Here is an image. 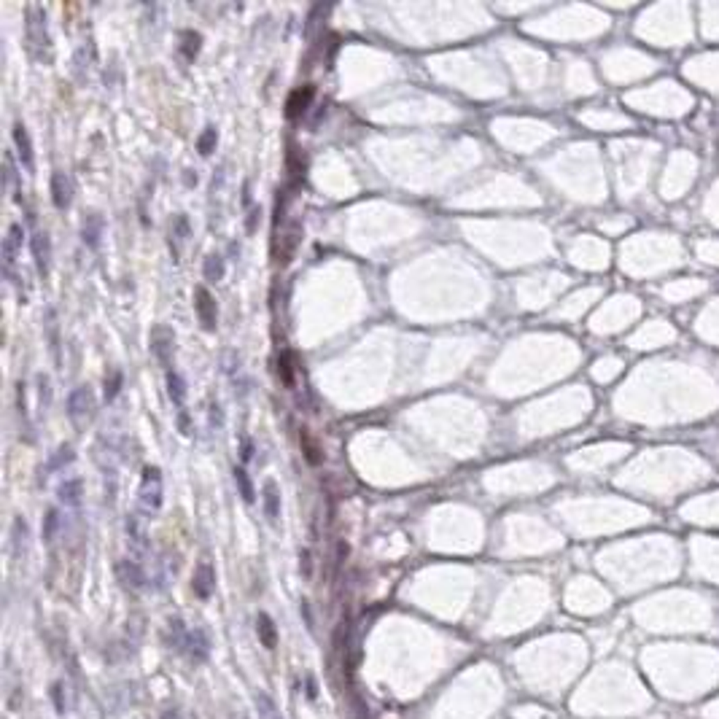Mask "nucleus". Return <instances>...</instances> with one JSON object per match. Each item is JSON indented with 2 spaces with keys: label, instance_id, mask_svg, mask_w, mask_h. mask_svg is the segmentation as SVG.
I'll return each mask as SVG.
<instances>
[{
  "label": "nucleus",
  "instance_id": "f3484780",
  "mask_svg": "<svg viewBox=\"0 0 719 719\" xmlns=\"http://www.w3.org/2000/svg\"><path fill=\"white\" fill-rule=\"evenodd\" d=\"M167 396H170V402L178 407V410H184V399H186V383L184 377L178 374V372H167Z\"/></svg>",
  "mask_w": 719,
  "mask_h": 719
},
{
  "label": "nucleus",
  "instance_id": "f704fd0d",
  "mask_svg": "<svg viewBox=\"0 0 719 719\" xmlns=\"http://www.w3.org/2000/svg\"><path fill=\"white\" fill-rule=\"evenodd\" d=\"M240 455H243V461H251V458H253V442H251V439H243V452H240Z\"/></svg>",
  "mask_w": 719,
  "mask_h": 719
},
{
  "label": "nucleus",
  "instance_id": "bb28decb",
  "mask_svg": "<svg viewBox=\"0 0 719 719\" xmlns=\"http://www.w3.org/2000/svg\"><path fill=\"white\" fill-rule=\"evenodd\" d=\"M57 528H60V512H57V509H49L46 517H43V539L52 542L54 534H57Z\"/></svg>",
  "mask_w": 719,
  "mask_h": 719
},
{
  "label": "nucleus",
  "instance_id": "a878e982",
  "mask_svg": "<svg viewBox=\"0 0 719 719\" xmlns=\"http://www.w3.org/2000/svg\"><path fill=\"white\" fill-rule=\"evenodd\" d=\"M70 461H73V448H70V445H62L60 450H57V455L49 461L46 472H57V469H65Z\"/></svg>",
  "mask_w": 719,
  "mask_h": 719
},
{
  "label": "nucleus",
  "instance_id": "4468645a",
  "mask_svg": "<svg viewBox=\"0 0 719 719\" xmlns=\"http://www.w3.org/2000/svg\"><path fill=\"white\" fill-rule=\"evenodd\" d=\"M262 501H264V514H267L269 523H278L281 517V491H278V482L275 480H267L264 488H262Z\"/></svg>",
  "mask_w": 719,
  "mask_h": 719
},
{
  "label": "nucleus",
  "instance_id": "393cba45",
  "mask_svg": "<svg viewBox=\"0 0 719 719\" xmlns=\"http://www.w3.org/2000/svg\"><path fill=\"white\" fill-rule=\"evenodd\" d=\"M299 442H302V448H305V458H308V464L318 466V464L324 461V455H321V450H318V445L310 439L308 429H302V432H299Z\"/></svg>",
  "mask_w": 719,
  "mask_h": 719
},
{
  "label": "nucleus",
  "instance_id": "6ab92c4d",
  "mask_svg": "<svg viewBox=\"0 0 719 719\" xmlns=\"http://www.w3.org/2000/svg\"><path fill=\"white\" fill-rule=\"evenodd\" d=\"M84 243L89 248H97L100 246V237H103V219L100 216H89L86 221H84Z\"/></svg>",
  "mask_w": 719,
  "mask_h": 719
},
{
  "label": "nucleus",
  "instance_id": "7ed1b4c3",
  "mask_svg": "<svg viewBox=\"0 0 719 719\" xmlns=\"http://www.w3.org/2000/svg\"><path fill=\"white\" fill-rule=\"evenodd\" d=\"M194 310H197V318L203 324L205 331H216V321H219V308H216V299L210 297V291L205 286L194 288Z\"/></svg>",
  "mask_w": 719,
  "mask_h": 719
},
{
  "label": "nucleus",
  "instance_id": "a211bd4d",
  "mask_svg": "<svg viewBox=\"0 0 719 719\" xmlns=\"http://www.w3.org/2000/svg\"><path fill=\"white\" fill-rule=\"evenodd\" d=\"M200 49H203V35L194 33V30H184V33H181V54H184L189 62H194L197 54H200Z\"/></svg>",
  "mask_w": 719,
  "mask_h": 719
},
{
  "label": "nucleus",
  "instance_id": "20e7f679",
  "mask_svg": "<svg viewBox=\"0 0 719 719\" xmlns=\"http://www.w3.org/2000/svg\"><path fill=\"white\" fill-rule=\"evenodd\" d=\"M151 350H154V356L159 358V364L170 367L173 353H175V334H173L170 326H157V329L151 331Z\"/></svg>",
  "mask_w": 719,
  "mask_h": 719
},
{
  "label": "nucleus",
  "instance_id": "1a4fd4ad",
  "mask_svg": "<svg viewBox=\"0 0 719 719\" xmlns=\"http://www.w3.org/2000/svg\"><path fill=\"white\" fill-rule=\"evenodd\" d=\"M116 576H119V582L124 587H129V590H143L145 587L143 569L135 560H119L116 563Z\"/></svg>",
  "mask_w": 719,
  "mask_h": 719
},
{
  "label": "nucleus",
  "instance_id": "4be33fe9",
  "mask_svg": "<svg viewBox=\"0 0 719 719\" xmlns=\"http://www.w3.org/2000/svg\"><path fill=\"white\" fill-rule=\"evenodd\" d=\"M235 482H237V491H240V496H243V501L246 504H253L256 501V493H253V482H251V477H248V472L246 469H237L235 466Z\"/></svg>",
  "mask_w": 719,
  "mask_h": 719
},
{
  "label": "nucleus",
  "instance_id": "e433bc0d",
  "mask_svg": "<svg viewBox=\"0 0 719 719\" xmlns=\"http://www.w3.org/2000/svg\"><path fill=\"white\" fill-rule=\"evenodd\" d=\"M256 216H262V213H259V207H251V213H248V232H253V229H256Z\"/></svg>",
  "mask_w": 719,
  "mask_h": 719
},
{
  "label": "nucleus",
  "instance_id": "f257e3e1",
  "mask_svg": "<svg viewBox=\"0 0 719 719\" xmlns=\"http://www.w3.org/2000/svg\"><path fill=\"white\" fill-rule=\"evenodd\" d=\"M27 43H30L33 57L49 60V33H46V17L41 8L27 11Z\"/></svg>",
  "mask_w": 719,
  "mask_h": 719
},
{
  "label": "nucleus",
  "instance_id": "0eeeda50",
  "mask_svg": "<svg viewBox=\"0 0 719 719\" xmlns=\"http://www.w3.org/2000/svg\"><path fill=\"white\" fill-rule=\"evenodd\" d=\"M22 240H24V229H22V224L8 226V235H6V240H3V267H6V272H11L14 264H17Z\"/></svg>",
  "mask_w": 719,
  "mask_h": 719
},
{
  "label": "nucleus",
  "instance_id": "9d476101",
  "mask_svg": "<svg viewBox=\"0 0 719 719\" xmlns=\"http://www.w3.org/2000/svg\"><path fill=\"white\" fill-rule=\"evenodd\" d=\"M30 248H33L35 267H38V272L46 278V275H49V262H52V243H49V235L38 229V232L33 235V240H30Z\"/></svg>",
  "mask_w": 719,
  "mask_h": 719
},
{
  "label": "nucleus",
  "instance_id": "ddd939ff",
  "mask_svg": "<svg viewBox=\"0 0 719 719\" xmlns=\"http://www.w3.org/2000/svg\"><path fill=\"white\" fill-rule=\"evenodd\" d=\"M95 407V399H92V390L89 388H76L70 396H68V415L73 420H81L84 415H89Z\"/></svg>",
  "mask_w": 719,
  "mask_h": 719
},
{
  "label": "nucleus",
  "instance_id": "c85d7f7f",
  "mask_svg": "<svg viewBox=\"0 0 719 719\" xmlns=\"http://www.w3.org/2000/svg\"><path fill=\"white\" fill-rule=\"evenodd\" d=\"M278 374L283 377V383H286V386H294V374H291V356H288V350H283V353L278 356Z\"/></svg>",
  "mask_w": 719,
  "mask_h": 719
},
{
  "label": "nucleus",
  "instance_id": "cd10ccee",
  "mask_svg": "<svg viewBox=\"0 0 719 719\" xmlns=\"http://www.w3.org/2000/svg\"><path fill=\"white\" fill-rule=\"evenodd\" d=\"M122 372L119 370H113L111 372V377H105V402H113L116 399V393H119V388H122Z\"/></svg>",
  "mask_w": 719,
  "mask_h": 719
},
{
  "label": "nucleus",
  "instance_id": "412c9836",
  "mask_svg": "<svg viewBox=\"0 0 719 719\" xmlns=\"http://www.w3.org/2000/svg\"><path fill=\"white\" fill-rule=\"evenodd\" d=\"M203 275H205V281H210V283L224 281V275H226L224 259H221L219 253H210V256L205 259V264H203Z\"/></svg>",
  "mask_w": 719,
  "mask_h": 719
},
{
  "label": "nucleus",
  "instance_id": "39448f33",
  "mask_svg": "<svg viewBox=\"0 0 719 719\" xmlns=\"http://www.w3.org/2000/svg\"><path fill=\"white\" fill-rule=\"evenodd\" d=\"M191 590H194V596L203 598V601L213 596V590H216V571H213V566L207 560L197 563L194 576H191Z\"/></svg>",
  "mask_w": 719,
  "mask_h": 719
},
{
  "label": "nucleus",
  "instance_id": "b1692460",
  "mask_svg": "<svg viewBox=\"0 0 719 719\" xmlns=\"http://www.w3.org/2000/svg\"><path fill=\"white\" fill-rule=\"evenodd\" d=\"M256 709H259V719H281V711L267 693H256Z\"/></svg>",
  "mask_w": 719,
  "mask_h": 719
},
{
  "label": "nucleus",
  "instance_id": "dca6fc26",
  "mask_svg": "<svg viewBox=\"0 0 719 719\" xmlns=\"http://www.w3.org/2000/svg\"><path fill=\"white\" fill-rule=\"evenodd\" d=\"M256 633H259V641H262L267 649H275V644H278V628H275L272 617L264 615V612H259V617H256Z\"/></svg>",
  "mask_w": 719,
  "mask_h": 719
},
{
  "label": "nucleus",
  "instance_id": "aec40b11",
  "mask_svg": "<svg viewBox=\"0 0 719 719\" xmlns=\"http://www.w3.org/2000/svg\"><path fill=\"white\" fill-rule=\"evenodd\" d=\"M57 496H60V501L65 507H79V501H81V480H65Z\"/></svg>",
  "mask_w": 719,
  "mask_h": 719
},
{
  "label": "nucleus",
  "instance_id": "2eb2a0df",
  "mask_svg": "<svg viewBox=\"0 0 719 719\" xmlns=\"http://www.w3.org/2000/svg\"><path fill=\"white\" fill-rule=\"evenodd\" d=\"M52 203L60 210L70 207V181H68L65 173H54L52 175Z\"/></svg>",
  "mask_w": 719,
  "mask_h": 719
},
{
  "label": "nucleus",
  "instance_id": "7c9ffc66",
  "mask_svg": "<svg viewBox=\"0 0 719 719\" xmlns=\"http://www.w3.org/2000/svg\"><path fill=\"white\" fill-rule=\"evenodd\" d=\"M17 181V165H14V154H6V186H14Z\"/></svg>",
  "mask_w": 719,
  "mask_h": 719
},
{
  "label": "nucleus",
  "instance_id": "f03ea898",
  "mask_svg": "<svg viewBox=\"0 0 719 719\" xmlns=\"http://www.w3.org/2000/svg\"><path fill=\"white\" fill-rule=\"evenodd\" d=\"M138 498H141V507L145 512H157L162 507V472H159V466H145L143 469Z\"/></svg>",
  "mask_w": 719,
  "mask_h": 719
},
{
  "label": "nucleus",
  "instance_id": "6e6552de",
  "mask_svg": "<svg viewBox=\"0 0 719 719\" xmlns=\"http://www.w3.org/2000/svg\"><path fill=\"white\" fill-rule=\"evenodd\" d=\"M315 97V86H302V89H294L286 100V116L288 119H299L302 113H308L310 103Z\"/></svg>",
  "mask_w": 719,
  "mask_h": 719
},
{
  "label": "nucleus",
  "instance_id": "72a5a7b5",
  "mask_svg": "<svg viewBox=\"0 0 719 719\" xmlns=\"http://www.w3.org/2000/svg\"><path fill=\"white\" fill-rule=\"evenodd\" d=\"M178 429H181V434H184V436H189V434H191V420H189V412H186V410H178Z\"/></svg>",
  "mask_w": 719,
  "mask_h": 719
},
{
  "label": "nucleus",
  "instance_id": "473e14b6",
  "mask_svg": "<svg viewBox=\"0 0 719 719\" xmlns=\"http://www.w3.org/2000/svg\"><path fill=\"white\" fill-rule=\"evenodd\" d=\"M52 698H54V709H57V714H65V700H62V684H54V687H52Z\"/></svg>",
  "mask_w": 719,
  "mask_h": 719
},
{
  "label": "nucleus",
  "instance_id": "5701e85b",
  "mask_svg": "<svg viewBox=\"0 0 719 719\" xmlns=\"http://www.w3.org/2000/svg\"><path fill=\"white\" fill-rule=\"evenodd\" d=\"M216 143H219V129H216V127H205L203 135L197 138V151H200L203 157H210V154L216 151Z\"/></svg>",
  "mask_w": 719,
  "mask_h": 719
},
{
  "label": "nucleus",
  "instance_id": "423d86ee",
  "mask_svg": "<svg viewBox=\"0 0 719 719\" xmlns=\"http://www.w3.org/2000/svg\"><path fill=\"white\" fill-rule=\"evenodd\" d=\"M184 652L189 655V660H194V663L207 660V655H210V641H207V633L203 628H191V631L186 633Z\"/></svg>",
  "mask_w": 719,
  "mask_h": 719
},
{
  "label": "nucleus",
  "instance_id": "c9c22d12",
  "mask_svg": "<svg viewBox=\"0 0 719 719\" xmlns=\"http://www.w3.org/2000/svg\"><path fill=\"white\" fill-rule=\"evenodd\" d=\"M305 684H308V698H310V700L318 698V687H315V679L308 677V679H305Z\"/></svg>",
  "mask_w": 719,
  "mask_h": 719
},
{
  "label": "nucleus",
  "instance_id": "f8f14e48",
  "mask_svg": "<svg viewBox=\"0 0 719 719\" xmlns=\"http://www.w3.org/2000/svg\"><path fill=\"white\" fill-rule=\"evenodd\" d=\"M124 531H127V542H129L132 553L143 555L145 550H148V536H145V528H143V523L138 520V514H129V517H127Z\"/></svg>",
  "mask_w": 719,
  "mask_h": 719
},
{
  "label": "nucleus",
  "instance_id": "2f4dec72",
  "mask_svg": "<svg viewBox=\"0 0 719 719\" xmlns=\"http://www.w3.org/2000/svg\"><path fill=\"white\" fill-rule=\"evenodd\" d=\"M210 426H216V429L224 426V412H221V404H219V402L210 404Z\"/></svg>",
  "mask_w": 719,
  "mask_h": 719
},
{
  "label": "nucleus",
  "instance_id": "c756f323",
  "mask_svg": "<svg viewBox=\"0 0 719 719\" xmlns=\"http://www.w3.org/2000/svg\"><path fill=\"white\" fill-rule=\"evenodd\" d=\"M170 237H178V240H186V237H189V221H186V216H175Z\"/></svg>",
  "mask_w": 719,
  "mask_h": 719
},
{
  "label": "nucleus",
  "instance_id": "9b49d317",
  "mask_svg": "<svg viewBox=\"0 0 719 719\" xmlns=\"http://www.w3.org/2000/svg\"><path fill=\"white\" fill-rule=\"evenodd\" d=\"M14 145H17V154H19L24 170H27V173H33V170H35V154H33L30 135H27V129H24V124L22 122L14 124Z\"/></svg>",
  "mask_w": 719,
  "mask_h": 719
}]
</instances>
